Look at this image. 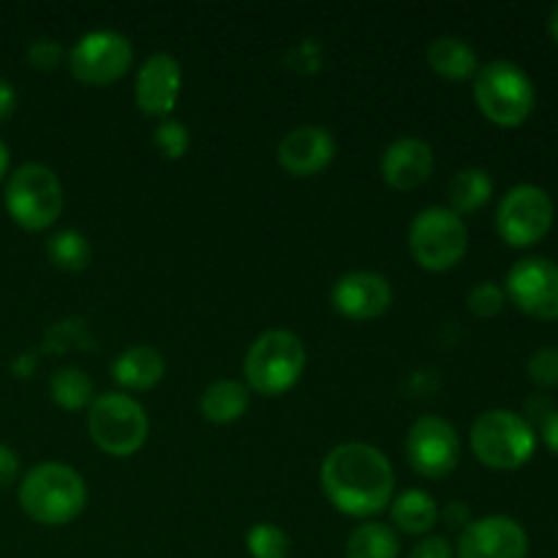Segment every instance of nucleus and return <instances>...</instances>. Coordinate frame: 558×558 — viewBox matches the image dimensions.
Segmentation results:
<instances>
[{
	"mask_svg": "<svg viewBox=\"0 0 558 558\" xmlns=\"http://www.w3.org/2000/svg\"><path fill=\"white\" fill-rule=\"evenodd\" d=\"M49 398H52L54 407L65 409V412H82L96 401V387L85 371L65 365L49 376Z\"/></svg>",
	"mask_w": 558,
	"mask_h": 558,
	"instance_id": "obj_24",
	"label": "nucleus"
},
{
	"mask_svg": "<svg viewBox=\"0 0 558 558\" xmlns=\"http://www.w3.org/2000/svg\"><path fill=\"white\" fill-rule=\"evenodd\" d=\"M153 142H156L158 153H161L167 161H180V158L189 153L191 134H189V129H185V123H180V120H174V118H163L161 123L156 125Z\"/></svg>",
	"mask_w": 558,
	"mask_h": 558,
	"instance_id": "obj_28",
	"label": "nucleus"
},
{
	"mask_svg": "<svg viewBox=\"0 0 558 558\" xmlns=\"http://www.w3.org/2000/svg\"><path fill=\"white\" fill-rule=\"evenodd\" d=\"M319 485L341 515L371 521L385 512L396 496V469L379 447L343 441L322 461Z\"/></svg>",
	"mask_w": 558,
	"mask_h": 558,
	"instance_id": "obj_1",
	"label": "nucleus"
},
{
	"mask_svg": "<svg viewBox=\"0 0 558 558\" xmlns=\"http://www.w3.org/2000/svg\"><path fill=\"white\" fill-rule=\"evenodd\" d=\"M16 104H20V96H16L14 85L0 76V123H5L16 112Z\"/></svg>",
	"mask_w": 558,
	"mask_h": 558,
	"instance_id": "obj_34",
	"label": "nucleus"
},
{
	"mask_svg": "<svg viewBox=\"0 0 558 558\" xmlns=\"http://www.w3.org/2000/svg\"><path fill=\"white\" fill-rule=\"evenodd\" d=\"M245 550L251 558H289L292 539L276 523L259 521L245 532Z\"/></svg>",
	"mask_w": 558,
	"mask_h": 558,
	"instance_id": "obj_26",
	"label": "nucleus"
},
{
	"mask_svg": "<svg viewBox=\"0 0 558 558\" xmlns=\"http://www.w3.org/2000/svg\"><path fill=\"white\" fill-rule=\"evenodd\" d=\"M556 207L545 189L534 183L512 185L496 205V234L510 248H532L554 229Z\"/></svg>",
	"mask_w": 558,
	"mask_h": 558,
	"instance_id": "obj_10",
	"label": "nucleus"
},
{
	"mask_svg": "<svg viewBox=\"0 0 558 558\" xmlns=\"http://www.w3.org/2000/svg\"><path fill=\"white\" fill-rule=\"evenodd\" d=\"M407 558H456V545L439 534H428L409 550Z\"/></svg>",
	"mask_w": 558,
	"mask_h": 558,
	"instance_id": "obj_31",
	"label": "nucleus"
},
{
	"mask_svg": "<svg viewBox=\"0 0 558 558\" xmlns=\"http://www.w3.org/2000/svg\"><path fill=\"white\" fill-rule=\"evenodd\" d=\"M183 93V65L169 52H153L136 71L134 101L147 118H172Z\"/></svg>",
	"mask_w": 558,
	"mask_h": 558,
	"instance_id": "obj_15",
	"label": "nucleus"
},
{
	"mask_svg": "<svg viewBox=\"0 0 558 558\" xmlns=\"http://www.w3.org/2000/svg\"><path fill=\"white\" fill-rule=\"evenodd\" d=\"M456 558H529V534L515 518H474L456 543Z\"/></svg>",
	"mask_w": 558,
	"mask_h": 558,
	"instance_id": "obj_13",
	"label": "nucleus"
},
{
	"mask_svg": "<svg viewBox=\"0 0 558 558\" xmlns=\"http://www.w3.org/2000/svg\"><path fill=\"white\" fill-rule=\"evenodd\" d=\"M167 374V360L150 343H134L112 360V379L120 392H147Z\"/></svg>",
	"mask_w": 558,
	"mask_h": 558,
	"instance_id": "obj_18",
	"label": "nucleus"
},
{
	"mask_svg": "<svg viewBox=\"0 0 558 558\" xmlns=\"http://www.w3.org/2000/svg\"><path fill=\"white\" fill-rule=\"evenodd\" d=\"M548 33H550V38H554L556 47H558V3L554 5V9H550V14H548Z\"/></svg>",
	"mask_w": 558,
	"mask_h": 558,
	"instance_id": "obj_37",
	"label": "nucleus"
},
{
	"mask_svg": "<svg viewBox=\"0 0 558 558\" xmlns=\"http://www.w3.org/2000/svg\"><path fill=\"white\" fill-rule=\"evenodd\" d=\"M3 202L16 227L25 232H44L63 213V183L47 163H22L9 174Z\"/></svg>",
	"mask_w": 558,
	"mask_h": 558,
	"instance_id": "obj_7",
	"label": "nucleus"
},
{
	"mask_svg": "<svg viewBox=\"0 0 558 558\" xmlns=\"http://www.w3.org/2000/svg\"><path fill=\"white\" fill-rule=\"evenodd\" d=\"M469 447L483 466L494 472H515L537 452V430L512 409H488L469 428Z\"/></svg>",
	"mask_w": 558,
	"mask_h": 558,
	"instance_id": "obj_5",
	"label": "nucleus"
},
{
	"mask_svg": "<svg viewBox=\"0 0 558 558\" xmlns=\"http://www.w3.org/2000/svg\"><path fill=\"white\" fill-rule=\"evenodd\" d=\"M251 407V390L245 381L218 379L207 385L199 396V412L213 425H232L245 417Z\"/></svg>",
	"mask_w": 558,
	"mask_h": 558,
	"instance_id": "obj_21",
	"label": "nucleus"
},
{
	"mask_svg": "<svg viewBox=\"0 0 558 558\" xmlns=\"http://www.w3.org/2000/svg\"><path fill=\"white\" fill-rule=\"evenodd\" d=\"M494 199V178L483 167H463L447 183V202L458 216H472Z\"/></svg>",
	"mask_w": 558,
	"mask_h": 558,
	"instance_id": "obj_22",
	"label": "nucleus"
},
{
	"mask_svg": "<svg viewBox=\"0 0 558 558\" xmlns=\"http://www.w3.org/2000/svg\"><path fill=\"white\" fill-rule=\"evenodd\" d=\"M65 58L63 44L49 36H38L27 44V63L36 71H54Z\"/></svg>",
	"mask_w": 558,
	"mask_h": 558,
	"instance_id": "obj_30",
	"label": "nucleus"
},
{
	"mask_svg": "<svg viewBox=\"0 0 558 558\" xmlns=\"http://www.w3.org/2000/svg\"><path fill=\"white\" fill-rule=\"evenodd\" d=\"M305 343L287 327H272L251 341L243 360L245 387L262 398H278L294 390L305 371Z\"/></svg>",
	"mask_w": 558,
	"mask_h": 558,
	"instance_id": "obj_3",
	"label": "nucleus"
},
{
	"mask_svg": "<svg viewBox=\"0 0 558 558\" xmlns=\"http://www.w3.org/2000/svg\"><path fill=\"white\" fill-rule=\"evenodd\" d=\"M9 163H11L9 145H5V142L0 140V180H3V178H5V172H9Z\"/></svg>",
	"mask_w": 558,
	"mask_h": 558,
	"instance_id": "obj_36",
	"label": "nucleus"
},
{
	"mask_svg": "<svg viewBox=\"0 0 558 558\" xmlns=\"http://www.w3.org/2000/svg\"><path fill=\"white\" fill-rule=\"evenodd\" d=\"M336 136L325 125H298L278 142V167L292 178H316L336 158Z\"/></svg>",
	"mask_w": 558,
	"mask_h": 558,
	"instance_id": "obj_16",
	"label": "nucleus"
},
{
	"mask_svg": "<svg viewBox=\"0 0 558 558\" xmlns=\"http://www.w3.org/2000/svg\"><path fill=\"white\" fill-rule=\"evenodd\" d=\"M436 169L434 147L420 136L390 142L379 158V174L392 191H414L430 180Z\"/></svg>",
	"mask_w": 558,
	"mask_h": 558,
	"instance_id": "obj_17",
	"label": "nucleus"
},
{
	"mask_svg": "<svg viewBox=\"0 0 558 558\" xmlns=\"http://www.w3.org/2000/svg\"><path fill=\"white\" fill-rule=\"evenodd\" d=\"M332 311L349 322H374L392 308L390 278L376 270L343 272L330 292Z\"/></svg>",
	"mask_w": 558,
	"mask_h": 558,
	"instance_id": "obj_14",
	"label": "nucleus"
},
{
	"mask_svg": "<svg viewBox=\"0 0 558 558\" xmlns=\"http://www.w3.org/2000/svg\"><path fill=\"white\" fill-rule=\"evenodd\" d=\"M439 521H445L450 529L463 532V529H466L474 518H472V510H469L463 501H452V505H447L445 510H439Z\"/></svg>",
	"mask_w": 558,
	"mask_h": 558,
	"instance_id": "obj_32",
	"label": "nucleus"
},
{
	"mask_svg": "<svg viewBox=\"0 0 558 558\" xmlns=\"http://www.w3.org/2000/svg\"><path fill=\"white\" fill-rule=\"evenodd\" d=\"M472 96L483 118L499 129H518L537 107L532 76L512 60H490L480 65L472 80Z\"/></svg>",
	"mask_w": 558,
	"mask_h": 558,
	"instance_id": "obj_4",
	"label": "nucleus"
},
{
	"mask_svg": "<svg viewBox=\"0 0 558 558\" xmlns=\"http://www.w3.org/2000/svg\"><path fill=\"white\" fill-rule=\"evenodd\" d=\"M466 305L474 316H480V319H494V316H499L507 305L505 287L496 281L474 283L466 292Z\"/></svg>",
	"mask_w": 558,
	"mask_h": 558,
	"instance_id": "obj_27",
	"label": "nucleus"
},
{
	"mask_svg": "<svg viewBox=\"0 0 558 558\" xmlns=\"http://www.w3.org/2000/svg\"><path fill=\"white\" fill-rule=\"evenodd\" d=\"M507 303L529 319H558V265L548 256H526L510 267L505 278Z\"/></svg>",
	"mask_w": 558,
	"mask_h": 558,
	"instance_id": "obj_12",
	"label": "nucleus"
},
{
	"mask_svg": "<svg viewBox=\"0 0 558 558\" xmlns=\"http://www.w3.org/2000/svg\"><path fill=\"white\" fill-rule=\"evenodd\" d=\"M390 526L396 532L409 534V537H428L434 526L439 523V510L434 496L423 488H409L392 496L390 501Z\"/></svg>",
	"mask_w": 558,
	"mask_h": 558,
	"instance_id": "obj_19",
	"label": "nucleus"
},
{
	"mask_svg": "<svg viewBox=\"0 0 558 558\" xmlns=\"http://www.w3.org/2000/svg\"><path fill=\"white\" fill-rule=\"evenodd\" d=\"M47 256L54 267L65 272H82L93 262V245L76 229H60L47 240Z\"/></svg>",
	"mask_w": 558,
	"mask_h": 558,
	"instance_id": "obj_25",
	"label": "nucleus"
},
{
	"mask_svg": "<svg viewBox=\"0 0 558 558\" xmlns=\"http://www.w3.org/2000/svg\"><path fill=\"white\" fill-rule=\"evenodd\" d=\"M539 436H543L545 447H548L554 456H558V409H550L543 417V428H539Z\"/></svg>",
	"mask_w": 558,
	"mask_h": 558,
	"instance_id": "obj_35",
	"label": "nucleus"
},
{
	"mask_svg": "<svg viewBox=\"0 0 558 558\" xmlns=\"http://www.w3.org/2000/svg\"><path fill=\"white\" fill-rule=\"evenodd\" d=\"M529 379L537 387H558V347H539L526 363Z\"/></svg>",
	"mask_w": 558,
	"mask_h": 558,
	"instance_id": "obj_29",
	"label": "nucleus"
},
{
	"mask_svg": "<svg viewBox=\"0 0 558 558\" xmlns=\"http://www.w3.org/2000/svg\"><path fill=\"white\" fill-rule=\"evenodd\" d=\"M87 434L104 456L131 458L150 436V417L129 392H104L87 409Z\"/></svg>",
	"mask_w": 558,
	"mask_h": 558,
	"instance_id": "obj_6",
	"label": "nucleus"
},
{
	"mask_svg": "<svg viewBox=\"0 0 558 558\" xmlns=\"http://www.w3.org/2000/svg\"><path fill=\"white\" fill-rule=\"evenodd\" d=\"M20 507L38 526H69L87 507L85 477L69 463H38L22 477Z\"/></svg>",
	"mask_w": 558,
	"mask_h": 558,
	"instance_id": "obj_2",
	"label": "nucleus"
},
{
	"mask_svg": "<svg viewBox=\"0 0 558 558\" xmlns=\"http://www.w3.org/2000/svg\"><path fill=\"white\" fill-rule=\"evenodd\" d=\"M409 254L428 272H447L463 262L469 251V227L445 205L423 207L409 223Z\"/></svg>",
	"mask_w": 558,
	"mask_h": 558,
	"instance_id": "obj_8",
	"label": "nucleus"
},
{
	"mask_svg": "<svg viewBox=\"0 0 558 558\" xmlns=\"http://www.w3.org/2000/svg\"><path fill=\"white\" fill-rule=\"evenodd\" d=\"M425 60H428L430 71L447 82L474 80V74L480 71V58L474 47L458 36H441L430 41L425 49Z\"/></svg>",
	"mask_w": 558,
	"mask_h": 558,
	"instance_id": "obj_20",
	"label": "nucleus"
},
{
	"mask_svg": "<svg viewBox=\"0 0 558 558\" xmlns=\"http://www.w3.org/2000/svg\"><path fill=\"white\" fill-rule=\"evenodd\" d=\"M20 477V456L9 445H0V488H9Z\"/></svg>",
	"mask_w": 558,
	"mask_h": 558,
	"instance_id": "obj_33",
	"label": "nucleus"
},
{
	"mask_svg": "<svg viewBox=\"0 0 558 558\" xmlns=\"http://www.w3.org/2000/svg\"><path fill=\"white\" fill-rule=\"evenodd\" d=\"M71 76L85 87H109L123 80L134 65V44L118 31H87L65 54Z\"/></svg>",
	"mask_w": 558,
	"mask_h": 558,
	"instance_id": "obj_9",
	"label": "nucleus"
},
{
	"mask_svg": "<svg viewBox=\"0 0 558 558\" xmlns=\"http://www.w3.org/2000/svg\"><path fill=\"white\" fill-rule=\"evenodd\" d=\"M407 461L420 477L445 480L461 463V436L450 420L439 414H423L414 420L403 441Z\"/></svg>",
	"mask_w": 558,
	"mask_h": 558,
	"instance_id": "obj_11",
	"label": "nucleus"
},
{
	"mask_svg": "<svg viewBox=\"0 0 558 558\" xmlns=\"http://www.w3.org/2000/svg\"><path fill=\"white\" fill-rule=\"evenodd\" d=\"M347 558H401V539L390 523L363 521L352 529L343 548Z\"/></svg>",
	"mask_w": 558,
	"mask_h": 558,
	"instance_id": "obj_23",
	"label": "nucleus"
}]
</instances>
